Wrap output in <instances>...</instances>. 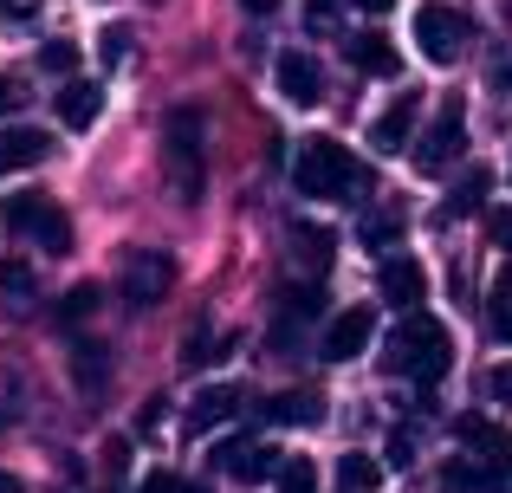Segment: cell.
Returning <instances> with one entry per match:
<instances>
[{"label": "cell", "mask_w": 512, "mask_h": 493, "mask_svg": "<svg viewBox=\"0 0 512 493\" xmlns=\"http://www.w3.org/2000/svg\"><path fill=\"white\" fill-rule=\"evenodd\" d=\"M383 364L396 370V377L441 383V377H448V364H454V338H448V325H441V318H428V312H409L396 331H389Z\"/></svg>", "instance_id": "1"}, {"label": "cell", "mask_w": 512, "mask_h": 493, "mask_svg": "<svg viewBox=\"0 0 512 493\" xmlns=\"http://www.w3.org/2000/svg\"><path fill=\"white\" fill-rule=\"evenodd\" d=\"M357 176H363L357 156H350L338 137H312L299 156H292V189H299V195H318V202H350Z\"/></svg>", "instance_id": "2"}, {"label": "cell", "mask_w": 512, "mask_h": 493, "mask_svg": "<svg viewBox=\"0 0 512 493\" xmlns=\"http://www.w3.org/2000/svg\"><path fill=\"white\" fill-rule=\"evenodd\" d=\"M163 169H169V189L182 195V202H201V111H169L163 124Z\"/></svg>", "instance_id": "3"}, {"label": "cell", "mask_w": 512, "mask_h": 493, "mask_svg": "<svg viewBox=\"0 0 512 493\" xmlns=\"http://www.w3.org/2000/svg\"><path fill=\"white\" fill-rule=\"evenodd\" d=\"M415 39H422V59L454 65V59H461V46L474 39V26H467L454 7H435V0H428V7L415 13Z\"/></svg>", "instance_id": "4"}, {"label": "cell", "mask_w": 512, "mask_h": 493, "mask_svg": "<svg viewBox=\"0 0 512 493\" xmlns=\"http://www.w3.org/2000/svg\"><path fill=\"white\" fill-rule=\"evenodd\" d=\"M7 228L33 234L46 253H65V247H72V221H65L46 195H13V202H7Z\"/></svg>", "instance_id": "5"}, {"label": "cell", "mask_w": 512, "mask_h": 493, "mask_svg": "<svg viewBox=\"0 0 512 493\" xmlns=\"http://www.w3.org/2000/svg\"><path fill=\"white\" fill-rule=\"evenodd\" d=\"M214 468H221L227 481L253 487V481H279V468H286V461H279L273 448L260 442V435H234V442H221V448H214Z\"/></svg>", "instance_id": "6"}, {"label": "cell", "mask_w": 512, "mask_h": 493, "mask_svg": "<svg viewBox=\"0 0 512 493\" xmlns=\"http://www.w3.org/2000/svg\"><path fill=\"white\" fill-rule=\"evenodd\" d=\"M461 143H467L461 104H441V117L428 124V137L415 143V169H422V176H441V169H454V163H461Z\"/></svg>", "instance_id": "7"}, {"label": "cell", "mask_w": 512, "mask_h": 493, "mask_svg": "<svg viewBox=\"0 0 512 493\" xmlns=\"http://www.w3.org/2000/svg\"><path fill=\"white\" fill-rule=\"evenodd\" d=\"M169 279H175L169 253H156V247H130V260H124V299L137 305V312H150V305L163 299Z\"/></svg>", "instance_id": "8"}, {"label": "cell", "mask_w": 512, "mask_h": 493, "mask_svg": "<svg viewBox=\"0 0 512 493\" xmlns=\"http://www.w3.org/2000/svg\"><path fill=\"white\" fill-rule=\"evenodd\" d=\"M454 435H461V448H474L480 468L506 474V461H512V435L500 429V422H487V416H461V422H454Z\"/></svg>", "instance_id": "9"}, {"label": "cell", "mask_w": 512, "mask_h": 493, "mask_svg": "<svg viewBox=\"0 0 512 493\" xmlns=\"http://www.w3.org/2000/svg\"><path fill=\"white\" fill-rule=\"evenodd\" d=\"M318 351H325L331 364H350V357H363V351H370V312H363V305L338 312V318L325 325V338H318Z\"/></svg>", "instance_id": "10"}, {"label": "cell", "mask_w": 512, "mask_h": 493, "mask_svg": "<svg viewBox=\"0 0 512 493\" xmlns=\"http://www.w3.org/2000/svg\"><path fill=\"white\" fill-rule=\"evenodd\" d=\"M279 91H286V104H318L325 98V72H318L312 52H279Z\"/></svg>", "instance_id": "11"}, {"label": "cell", "mask_w": 512, "mask_h": 493, "mask_svg": "<svg viewBox=\"0 0 512 493\" xmlns=\"http://www.w3.org/2000/svg\"><path fill=\"white\" fill-rule=\"evenodd\" d=\"M46 156H52V137H46V130H33V124L0 130V169H39Z\"/></svg>", "instance_id": "12"}, {"label": "cell", "mask_w": 512, "mask_h": 493, "mask_svg": "<svg viewBox=\"0 0 512 493\" xmlns=\"http://www.w3.org/2000/svg\"><path fill=\"white\" fill-rule=\"evenodd\" d=\"M98 104H104V91L91 85V78H65L59 85V124L65 130H91L98 124Z\"/></svg>", "instance_id": "13"}, {"label": "cell", "mask_w": 512, "mask_h": 493, "mask_svg": "<svg viewBox=\"0 0 512 493\" xmlns=\"http://www.w3.org/2000/svg\"><path fill=\"white\" fill-rule=\"evenodd\" d=\"M318 312H325V299H318L312 286H286V299H279V325H273V338H279V344H299V331L312 325Z\"/></svg>", "instance_id": "14"}, {"label": "cell", "mask_w": 512, "mask_h": 493, "mask_svg": "<svg viewBox=\"0 0 512 493\" xmlns=\"http://www.w3.org/2000/svg\"><path fill=\"white\" fill-rule=\"evenodd\" d=\"M422 292H428L422 260H383V299H389V305L415 312V305H422Z\"/></svg>", "instance_id": "15"}, {"label": "cell", "mask_w": 512, "mask_h": 493, "mask_svg": "<svg viewBox=\"0 0 512 493\" xmlns=\"http://www.w3.org/2000/svg\"><path fill=\"white\" fill-rule=\"evenodd\" d=\"M415 111H422V104H415V98H396V104H389V111H383V117H376V124H370V150L396 156L402 143H409V130H415Z\"/></svg>", "instance_id": "16"}, {"label": "cell", "mask_w": 512, "mask_h": 493, "mask_svg": "<svg viewBox=\"0 0 512 493\" xmlns=\"http://www.w3.org/2000/svg\"><path fill=\"white\" fill-rule=\"evenodd\" d=\"M72 377H78V390H85V396H104V383H111V351L91 344V338H78L72 344Z\"/></svg>", "instance_id": "17"}, {"label": "cell", "mask_w": 512, "mask_h": 493, "mask_svg": "<svg viewBox=\"0 0 512 493\" xmlns=\"http://www.w3.org/2000/svg\"><path fill=\"white\" fill-rule=\"evenodd\" d=\"M240 409V383H208V390L195 396V409H188V429H214V422H227Z\"/></svg>", "instance_id": "18"}, {"label": "cell", "mask_w": 512, "mask_h": 493, "mask_svg": "<svg viewBox=\"0 0 512 493\" xmlns=\"http://www.w3.org/2000/svg\"><path fill=\"white\" fill-rule=\"evenodd\" d=\"M318 416H325V396H312V390H286L266 403V422H279V429H305Z\"/></svg>", "instance_id": "19"}, {"label": "cell", "mask_w": 512, "mask_h": 493, "mask_svg": "<svg viewBox=\"0 0 512 493\" xmlns=\"http://www.w3.org/2000/svg\"><path fill=\"white\" fill-rule=\"evenodd\" d=\"M350 65H357V72H370V78H396V46H389L383 33H357L350 39Z\"/></svg>", "instance_id": "20"}, {"label": "cell", "mask_w": 512, "mask_h": 493, "mask_svg": "<svg viewBox=\"0 0 512 493\" xmlns=\"http://www.w3.org/2000/svg\"><path fill=\"white\" fill-rule=\"evenodd\" d=\"M338 487H344V493H376V487H383V461L344 455V461H338Z\"/></svg>", "instance_id": "21"}, {"label": "cell", "mask_w": 512, "mask_h": 493, "mask_svg": "<svg viewBox=\"0 0 512 493\" xmlns=\"http://www.w3.org/2000/svg\"><path fill=\"white\" fill-rule=\"evenodd\" d=\"M292 247H299V260L312 266V273H325V266H331V247H338V241H331L325 228H312V221H299V228H292Z\"/></svg>", "instance_id": "22"}, {"label": "cell", "mask_w": 512, "mask_h": 493, "mask_svg": "<svg viewBox=\"0 0 512 493\" xmlns=\"http://www.w3.org/2000/svg\"><path fill=\"white\" fill-rule=\"evenodd\" d=\"M214 357H227V338H221V331H208V325H195V331H188V344H182V364L188 370H208Z\"/></svg>", "instance_id": "23"}, {"label": "cell", "mask_w": 512, "mask_h": 493, "mask_svg": "<svg viewBox=\"0 0 512 493\" xmlns=\"http://www.w3.org/2000/svg\"><path fill=\"white\" fill-rule=\"evenodd\" d=\"M487 325H493V338H506L512 344V266L500 279H493V299H487Z\"/></svg>", "instance_id": "24"}, {"label": "cell", "mask_w": 512, "mask_h": 493, "mask_svg": "<svg viewBox=\"0 0 512 493\" xmlns=\"http://www.w3.org/2000/svg\"><path fill=\"white\" fill-rule=\"evenodd\" d=\"M487 189H493V176H487V169L461 176V182H454V195H448V215H467V208H487Z\"/></svg>", "instance_id": "25"}, {"label": "cell", "mask_w": 512, "mask_h": 493, "mask_svg": "<svg viewBox=\"0 0 512 493\" xmlns=\"http://www.w3.org/2000/svg\"><path fill=\"white\" fill-rule=\"evenodd\" d=\"M130 39H137L130 26H104V33H98V59L104 65H124L130 59Z\"/></svg>", "instance_id": "26"}, {"label": "cell", "mask_w": 512, "mask_h": 493, "mask_svg": "<svg viewBox=\"0 0 512 493\" xmlns=\"http://www.w3.org/2000/svg\"><path fill=\"white\" fill-rule=\"evenodd\" d=\"M279 493H318V468L312 461H286L279 468Z\"/></svg>", "instance_id": "27"}, {"label": "cell", "mask_w": 512, "mask_h": 493, "mask_svg": "<svg viewBox=\"0 0 512 493\" xmlns=\"http://www.w3.org/2000/svg\"><path fill=\"white\" fill-rule=\"evenodd\" d=\"M39 65H46V72H78V46L72 39H46V46H39Z\"/></svg>", "instance_id": "28"}, {"label": "cell", "mask_w": 512, "mask_h": 493, "mask_svg": "<svg viewBox=\"0 0 512 493\" xmlns=\"http://www.w3.org/2000/svg\"><path fill=\"white\" fill-rule=\"evenodd\" d=\"M98 299H104L98 286H72V292H65V299H59V318H65V325H78V318H85V312H91V305H98Z\"/></svg>", "instance_id": "29"}, {"label": "cell", "mask_w": 512, "mask_h": 493, "mask_svg": "<svg viewBox=\"0 0 512 493\" xmlns=\"http://www.w3.org/2000/svg\"><path fill=\"white\" fill-rule=\"evenodd\" d=\"M338 7H344V0H305V26H312V33L338 26Z\"/></svg>", "instance_id": "30"}, {"label": "cell", "mask_w": 512, "mask_h": 493, "mask_svg": "<svg viewBox=\"0 0 512 493\" xmlns=\"http://www.w3.org/2000/svg\"><path fill=\"white\" fill-rule=\"evenodd\" d=\"M487 234L493 247H512V208H487Z\"/></svg>", "instance_id": "31"}, {"label": "cell", "mask_w": 512, "mask_h": 493, "mask_svg": "<svg viewBox=\"0 0 512 493\" xmlns=\"http://www.w3.org/2000/svg\"><path fill=\"white\" fill-rule=\"evenodd\" d=\"M163 416H169V403H163V396H150V403L137 409V429H143V435H156V429H163Z\"/></svg>", "instance_id": "32"}, {"label": "cell", "mask_w": 512, "mask_h": 493, "mask_svg": "<svg viewBox=\"0 0 512 493\" xmlns=\"http://www.w3.org/2000/svg\"><path fill=\"white\" fill-rule=\"evenodd\" d=\"M0 286H7V292H33V273H26V260H7V266H0Z\"/></svg>", "instance_id": "33"}, {"label": "cell", "mask_w": 512, "mask_h": 493, "mask_svg": "<svg viewBox=\"0 0 512 493\" xmlns=\"http://www.w3.org/2000/svg\"><path fill=\"white\" fill-rule=\"evenodd\" d=\"M389 461H396V468H409V461H415V435H409V429L389 435Z\"/></svg>", "instance_id": "34"}, {"label": "cell", "mask_w": 512, "mask_h": 493, "mask_svg": "<svg viewBox=\"0 0 512 493\" xmlns=\"http://www.w3.org/2000/svg\"><path fill=\"white\" fill-rule=\"evenodd\" d=\"M104 468H111V481H124V468H130V442H104Z\"/></svg>", "instance_id": "35"}, {"label": "cell", "mask_w": 512, "mask_h": 493, "mask_svg": "<svg viewBox=\"0 0 512 493\" xmlns=\"http://www.w3.org/2000/svg\"><path fill=\"white\" fill-rule=\"evenodd\" d=\"M137 493H188V481H175V474H143Z\"/></svg>", "instance_id": "36"}, {"label": "cell", "mask_w": 512, "mask_h": 493, "mask_svg": "<svg viewBox=\"0 0 512 493\" xmlns=\"http://www.w3.org/2000/svg\"><path fill=\"white\" fill-rule=\"evenodd\" d=\"M396 234V215H376V221H363V241H389Z\"/></svg>", "instance_id": "37"}, {"label": "cell", "mask_w": 512, "mask_h": 493, "mask_svg": "<svg viewBox=\"0 0 512 493\" xmlns=\"http://www.w3.org/2000/svg\"><path fill=\"white\" fill-rule=\"evenodd\" d=\"M487 390L500 396V403H512V364H500V370H493V377H487Z\"/></svg>", "instance_id": "38"}, {"label": "cell", "mask_w": 512, "mask_h": 493, "mask_svg": "<svg viewBox=\"0 0 512 493\" xmlns=\"http://www.w3.org/2000/svg\"><path fill=\"white\" fill-rule=\"evenodd\" d=\"M33 7H39V0H0V13H13V20H26Z\"/></svg>", "instance_id": "39"}, {"label": "cell", "mask_w": 512, "mask_h": 493, "mask_svg": "<svg viewBox=\"0 0 512 493\" xmlns=\"http://www.w3.org/2000/svg\"><path fill=\"white\" fill-rule=\"evenodd\" d=\"M20 98V91H13V78H0V117H7V104Z\"/></svg>", "instance_id": "40"}, {"label": "cell", "mask_w": 512, "mask_h": 493, "mask_svg": "<svg viewBox=\"0 0 512 493\" xmlns=\"http://www.w3.org/2000/svg\"><path fill=\"white\" fill-rule=\"evenodd\" d=\"M357 7H363V13H389V7H396V0H357Z\"/></svg>", "instance_id": "41"}, {"label": "cell", "mask_w": 512, "mask_h": 493, "mask_svg": "<svg viewBox=\"0 0 512 493\" xmlns=\"http://www.w3.org/2000/svg\"><path fill=\"white\" fill-rule=\"evenodd\" d=\"M240 7H247V13H273L279 0H240Z\"/></svg>", "instance_id": "42"}, {"label": "cell", "mask_w": 512, "mask_h": 493, "mask_svg": "<svg viewBox=\"0 0 512 493\" xmlns=\"http://www.w3.org/2000/svg\"><path fill=\"white\" fill-rule=\"evenodd\" d=\"M0 493H20V481H13V474H7V468H0Z\"/></svg>", "instance_id": "43"}, {"label": "cell", "mask_w": 512, "mask_h": 493, "mask_svg": "<svg viewBox=\"0 0 512 493\" xmlns=\"http://www.w3.org/2000/svg\"><path fill=\"white\" fill-rule=\"evenodd\" d=\"M506 85H512V65H506Z\"/></svg>", "instance_id": "44"}]
</instances>
